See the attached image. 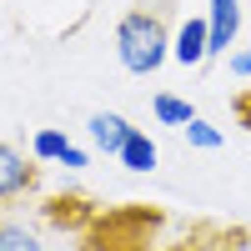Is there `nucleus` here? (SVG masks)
Instances as JSON below:
<instances>
[{
  "label": "nucleus",
  "mask_w": 251,
  "mask_h": 251,
  "mask_svg": "<svg viewBox=\"0 0 251 251\" xmlns=\"http://www.w3.org/2000/svg\"><path fill=\"white\" fill-rule=\"evenodd\" d=\"M171 40H176V30L166 20V5H136L116 25V55L131 75H156L171 60Z\"/></svg>",
  "instance_id": "obj_1"
},
{
  "label": "nucleus",
  "mask_w": 251,
  "mask_h": 251,
  "mask_svg": "<svg viewBox=\"0 0 251 251\" xmlns=\"http://www.w3.org/2000/svg\"><path fill=\"white\" fill-rule=\"evenodd\" d=\"M35 181H40L35 156L15 151L10 141H0V211H5V206H15V201H25V196L35 191Z\"/></svg>",
  "instance_id": "obj_2"
},
{
  "label": "nucleus",
  "mask_w": 251,
  "mask_h": 251,
  "mask_svg": "<svg viewBox=\"0 0 251 251\" xmlns=\"http://www.w3.org/2000/svg\"><path fill=\"white\" fill-rule=\"evenodd\" d=\"M171 60L181 71H196L211 60V30H206V15H186L176 25V40H171Z\"/></svg>",
  "instance_id": "obj_3"
},
{
  "label": "nucleus",
  "mask_w": 251,
  "mask_h": 251,
  "mask_svg": "<svg viewBox=\"0 0 251 251\" xmlns=\"http://www.w3.org/2000/svg\"><path fill=\"white\" fill-rule=\"evenodd\" d=\"M206 30H211V55H226L241 35V0H206Z\"/></svg>",
  "instance_id": "obj_4"
},
{
  "label": "nucleus",
  "mask_w": 251,
  "mask_h": 251,
  "mask_svg": "<svg viewBox=\"0 0 251 251\" xmlns=\"http://www.w3.org/2000/svg\"><path fill=\"white\" fill-rule=\"evenodd\" d=\"M251 236L236 231V226H191L176 246H166V251H241Z\"/></svg>",
  "instance_id": "obj_5"
},
{
  "label": "nucleus",
  "mask_w": 251,
  "mask_h": 251,
  "mask_svg": "<svg viewBox=\"0 0 251 251\" xmlns=\"http://www.w3.org/2000/svg\"><path fill=\"white\" fill-rule=\"evenodd\" d=\"M86 136H91V146H96L100 156H121L126 136H131V121H126V116H116V111H91Z\"/></svg>",
  "instance_id": "obj_6"
},
{
  "label": "nucleus",
  "mask_w": 251,
  "mask_h": 251,
  "mask_svg": "<svg viewBox=\"0 0 251 251\" xmlns=\"http://www.w3.org/2000/svg\"><path fill=\"white\" fill-rule=\"evenodd\" d=\"M126 171H136V176H146V171H156V161H161V151H156V141L141 131V126H131V136H126V146H121V156H116Z\"/></svg>",
  "instance_id": "obj_7"
},
{
  "label": "nucleus",
  "mask_w": 251,
  "mask_h": 251,
  "mask_svg": "<svg viewBox=\"0 0 251 251\" xmlns=\"http://www.w3.org/2000/svg\"><path fill=\"white\" fill-rule=\"evenodd\" d=\"M71 151V136L60 131V126H40V131L30 136V156L40 166H60V156Z\"/></svg>",
  "instance_id": "obj_8"
},
{
  "label": "nucleus",
  "mask_w": 251,
  "mask_h": 251,
  "mask_svg": "<svg viewBox=\"0 0 251 251\" xmlns=\"http://www.w3.org/2000/svg\"><path fill=\"white\" fill-rule=\"evenodd\" d=\"M151 111H156L161 126H191V121H196V106H191V100H181V96H171V91H161V96L151 100Z\"/></svg>",
  "instance_id": "obj_9"
},
{
  "label": "nucleus",
  "mask_w": 251,
  "mask_h": 251,
  "mask_svg": "<svg viewBox=\"0 0 251 251\" xmlns=\"http://www.w3.org/2000/svg\"><path fill=\"white\" fill-rule=\"evenodd\" d=\"M0 251H46V246H40V236L30 231L25 221L0 216Z\"/></svg>",
  "instance_id": "obj_10"
},
{
  "label": "nucleus",
  "mask_w": 251,
  "mask_h": 251,
  "mask_svg": "<svg viewBox=\"0 0 251 251\" xmlns=\"http://www.w3.org/2000/svg\"><path fill=\"white\" fill-rule=\"evenodd\" d=\"M181 131H186V146H196V151H216V146H221V131L211 121H201V116L191 126H181Z\"/></svg>",
  "instance_id": "obj_11"
},
{
  "label": "nucleus",
  "mask_w": 251,
  "mask_h": 251,
  "mask_svg": "<svg viewBox=\"0 0 251 251\" xmlns=\"http://www.w3.org/2000/svg\"><path fill=\"white\" fill-rule=\"evenodd\" d=\"M226 66H231L236 80H251V50H231V60H226Z\"/></svg>",
  "instance_id": "obj_12"
},
{
  "label": "nucleus",
  "mask_w": 251,
  "mask_h": 251,
  "mask_svg": "<svg viewBox=\"0 0 251 251\" xmlns=\"http://www.w3.org/2000/svg\"><path fill=\"white\" fill-rule=\"evenodd\" d=\"M60 166H66V171H80V166H91V151H80V146H71V151L60 156Z\"/></svg>",
  "instance_id": "obj_13"
},
{
  "label": "nucleus",
  "mask_w": 251,
  "mask_h": 251,
  "mask_svg": "<svg viewBox=\"0 0 251 251\" xmlns=\"http://www.w3.org/2000/svg\"><path fill=\"white\" fill-rule=\"evenodd\" d=\"M236 121L251 131V91H241V96H236Z\"/></svg>",
  "instance_id": "obj_14"
}]
</instances>
